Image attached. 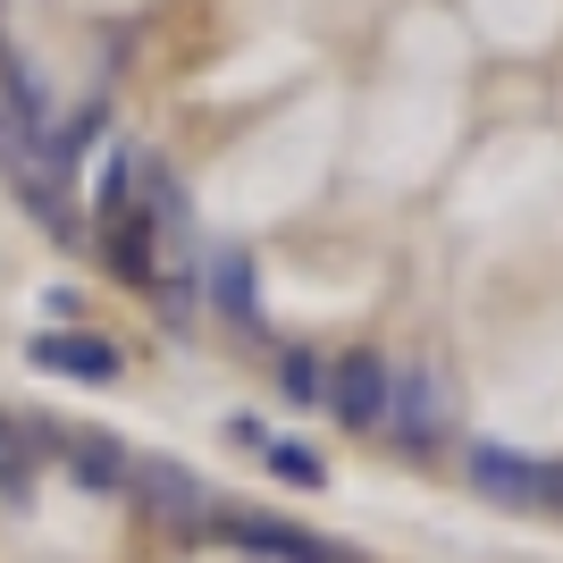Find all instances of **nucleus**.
<instances>
[{"label": "nucleus", "mask_w": 563, "mask_h": 563, "mask_svg": "<svg viewBox=\"0 0 563 563\" xmlns=\"http://www.w3.org/2000/svg\"><path fill=\"white\" fill-rule=\"evenodd\" d=\"M126 488H135L168 530H202V514H211V488H202L186 463H168V454H126Z\"/></svg>", "instance_id": "obj_1"}, {"label": "nucleus", "mask_w": 563, "mask_h": 563, "mask_svg": "<svg viewBox=\"0 0 563 563\" xmlns=\"http://www.w3.org/2000/svg\"><path fill=\"white\" fill-rule=\"evenodd\" d=\"M0 454H9V421H0Z\"/></svg>", "instance_id": "obj_12"}, {"label": "nucleus", "mask_w": 563, "mask_h": 563, "mask_svg": "<svg viewBox=\"0 0 563 563\" xmlns=\"http://www.w3.org/2000/svg\"><path fill=\"white\" fill-rule=\"evenodd\" d=\"M387 362L378 353H336L329 362V412L345 429H387Z\"/></svg>", "instance_id": "obj_2"}, {"label": "nucleus", "mask_w": 563, "mask_h": 563, "mask_svg": "<svg viewBox=\"0 0 563 563\" xmlns=\"http://www.w3.org/2000/svg\"><path fill=\"white\" fill-rule=\"evenodd\" d=\"M261 463H269V479H286V488H329V463H320L303 438H269Z\"/></svg>", "instance_id": "obj_8"}, {"label": "nucleus", "mask_w": 563, "mask_h": 563, "mask_svg": "<svg viewBox=\"0 0 563 563\" xmlns=\"http://www.w3.org/2000/svg\"><path fill=\"white\" fill-rule=\"evenodd\" d=\"M110 269H118V278H152V235H143V228H118L110 235Z\"/></svg>", "instance_id": "obj_11"}, {"label": "nucleus", "mask_w": 563, "mask_h": 563, "mask_svg": "<svg viewBox=\"0 0 563 563\" xmlns=\"http://www.w3.org/2000/svg\"><path fill=\"white\" fill-rule=\"evenodd\" d=\"M463 479L479 496H496V505H547V463H530V454H514V446H471Z\"/></svg>", "instance_id": "obj_4"}, {"label": "nucleus", "mask_w": 563, "mask_h": 563, "mask_svg": "<svg viewBox=\"0 0 563 563\" xmlns=\"http://www.w3.org/2000/svg\"><path fill=\"white\" fill-rule=\"evenodd\" d=\"M25 362H34V371H51V378H93V387H110L118 378V353L101 345V336H59V329H43L34 336V345H25Z\"/></svg>", "instance_id": "obj_5"}, {"label": "nucleus", "mask_w": 563, "mask_h": 563, "mask_svg": "<svg viewBox=\"0 0 563 563\" xmlns=\"http://www.w3.org/2000/svg\"><path fill=\"white\" fill-rule=\"evenodd\" d=\"M278 387H286V404H329V362L320 353H278Z\"/></svg>", "instance_id": "obj_9"}, {"label": "nucleus", "mask_w": 563, "mask_h": 563, "mask_svg": "<svg viewBox=\"0 0 563 563\" xmlns=\"http://www.w3.org/2000/svg\"><path fill=\"white\" fill-rule=\"evenodd\" d=\"M228 539L244 547V555H278V563H345V555H329L320 539H303L295 521H235Z\"/></svg>", "instance_id": "obj_7"}, {"label": "nucleus", "mask_w": 563, "mask_h": 563, "mask_svg": "<svg viewBox=\"0 0 563 563\" xmlns=\"http://www.w3.org/2000/svg\"><path fill=\"white\" fill-rule=\"evenodd\" d=\"M202 295H211V311L228 320V329H253V336H261V303H253V261H244V253H211V261H202Z\"/></svg>", "instance_id": "obj_6"}, {"label": "nucleus", "mask_w": 563, "mask_h": 563, "mask_svg": "<svg viewBox=\"0 0 563 563\" xmlns=\"http://www.w3.org/2000/svg\"><path fill=\"white\" fill-rule=\"evenodd\" d=\"M68 454H76V479H85V488H118V479H126V471H118L126 454H118L110 438H85V429H76Z\"/></svg>", "instance_id": "obj_10"}, {"label": "nucleus", "mask_w": 563, "mask_h": 563, "mask_svg": "<svg viewBox=\"0 0 563 563\" xmlns=\"http://www.w3.org/2000/svg\"><path fill=\"white\" fill-rule=\"evenodd\" d=\"M446 421H454V404H446V378H438V371L387 378V429H396L404 446H438Z\"/></svg>", "instance_id": "obj_3"}]
</instances>
